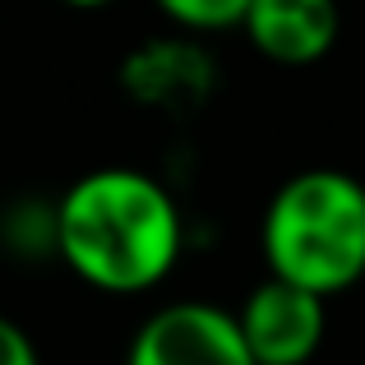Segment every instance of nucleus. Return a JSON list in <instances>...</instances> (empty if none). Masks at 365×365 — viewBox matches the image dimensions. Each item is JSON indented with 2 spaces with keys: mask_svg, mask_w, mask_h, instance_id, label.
I'll return each instance as SVG.
<instances>
[{
  "mask_svg": "<svg viewBox=\"0 0 365 365\" xmlns=\"http://www.w3.org/2000/svg\"><path fill=\"white\" fill-rule=\"evenodd\" d=\"M56 255L102 292H148L176 268L185 245L176 199L158 176L134 167H98L61 195L51 217Z\"/></svg>",
  "mask_w": 365,
  "mask_h": 365,
  "instance_id": "nucleus-1",
  "label": "nucleus"
},
{
  "mask_svg": "<svg viewBox=\"0 0 365 365\" xmlns=\"http://www.w3.org/2000/svg\"><path fill=\"white\" fill-rule=\"evenodd\" d=\"M268 277L329 296L365 277V185L338 167H310L287 176L264 208Z\"/></svg>",
  "mask_w": 365,
  "mask_h": 365,
  "instance_id": "nucleus-2",
  "label": "nucleus"
},
{
  "mask_svg": "<svg viewBox=\"0 0 365 365\" xmlns=\"http://www.w3.org/2000/svg\"><path fill=\"white\" fill-rule=\"evenodd\" d=\"M125 365H255L232 310L176 301L139 324Z\"/></svg>",
  "mask_w": 365,
  "mask_h": 365,
  "instance_id": "nucleus-3",
  "label": "nucleus"
},
{
  "mask_svg": "<svg viewBox=\"0 0 365 365\" xmlns=\"http://www.w3.org/2000/svg\"><path fill=\"white\" fill-rule=\"evenodd\" d=\"M236 324H241V338L255 365H305L324 342L329 310L319 296L292 282H277V277H264L236 310Z\"/></svg>",
  "mask_w": 365,
  "mask_h": 365,
  "instance_id": "nucleus-4",
  "label": "nucleus"
},
{
  "mask_svg": "<svg viewBox=\"0 0 365 365\" xmlns=\"http://www.w3.org/2000/svg\"><path fill=\"white\" fill-rule=\"evenodd\" d=\"M120 79L130 88V98L143 102V107L190 111L208 98L213 65H208L204 46L180 33V37H167V42H143L139 51H130Z\"/></svg>",
  "mask_w": 365,
  "mask_h": 365,
  "instance_id": "nucleus-5",
  "label": "nucleus"
},
{
  "mask_svg": "<svg viewBox=\"0 0 365 365\" xmlns=\"http://www.w3.org/2000/svg\"><path fill=\"white\" fill-rule=\"evenodd\" d=\"M245 42L277 65H310L338 42V9L329 0H250Z\"/></svg>",
  "mask_w": 365,
  "mask_h": 365,
  "instance_id": "nucleus-6",
  "label": "nucleus"
},
{
  "mask_svg": "<svg viewBox=\"0 0 365 365\" xmlns=\"http://www.w3.org/2000/svg\"><path fill=\"white\" fill-rule=\"evenodd\" d=\"M250 0H167L162 14L180 28L185 37L217 33V28H241Z\"/></svg>",
  "mask_w": 365,
  "mask_h": 365,
  "instance_id": "nucleus-7",
  "label": "nucleus"
},
{
  "mask_svg": "<svg viewBox=\"0 0 365 365\" xmlns=\"http://www.w3.org/2000/svg\"><path fill=\"white\" fill-rule=\"evenodd\" d=\"M0 365H42L37 361V347L14 319L0 314Z\"/></svg>",
  "mask_w": 365,
  "mask_h": 365,
  "instance_id": "nucleus-8",
  "label": "nucleus"
}]
</instances>
